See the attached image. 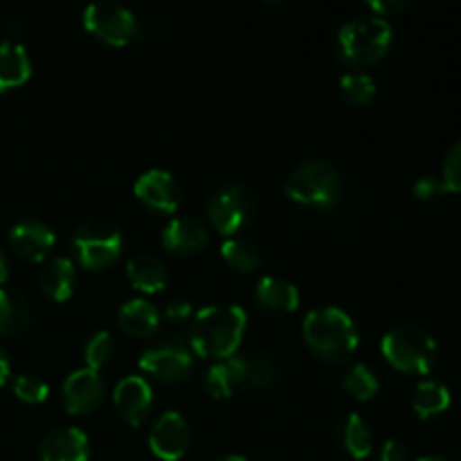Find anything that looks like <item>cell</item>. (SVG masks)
I'll use <instances>...</instances> for the list:
<instances>
[{"instance_id":"cell-1","label":"cell","mask_w":461,"mask_h":461,"mask_svg":"<svg viewBox=\"0 0 461 461\" xmlns=\"http://www.w3.org/2000/svg\"><path fill=\"white\" fill-rule=\"evenodd\" d=\"M248 315L237 304H212L196 313L192 324V347L205 358H232L246 333Z\"/></svg>"},{"instance_id":"cell-2","label":"cell","mask_w":461,"mask_h":461,"mask_svg":"<svg viewBox=\"0 0 461 461\" xmlns=\"http://www.w3.org/2000/svg\"><path fill=\"white\" fill-rule=\"evenodd\" d=\"M304 338L311 349L327 363H340L358 347L354 320L336 306L311 311L304 320Z\"/></svg>"},{"instance_id":"cell-3","label":"cell","mask_w":461,"mask_h":461,"mask_svg":"<svg viewBox=\"0 0 461 461\" xmlns=\"http://www.w3.org/2000/svg\"><path fill=\"white\" fill-rule=\"evenodd\" d=\"M392 45V25L381 16H363L345 23L338 32L336 52L342 63L354 68L372 66Z\"/></svg>"},{"instance_id":"cell-4","label":"cell","mask_w":461,"mask_h":461,"mask_svg":"<svg viewBox=\"0 0 461 461\" xmlns=\"http://www.w3.org/2000/svg\"><path fill=\"white\" fill-rule=\"evenodd\" d=\"M286 194L306 207H331L342 194V176L329 160H306L293 169L286 180Z\"/></svg>"},{"instance_id":"cell-5","label":"cell","mask_w":461,"mask_h":461,"mask_svg":"<svg viewBox=\"0 0 461 461\" xmlns=\"http://www.w3.org/2000/svg\"><path fill=\"white\" fill-rule=\"evenodd\" d=\"M381 349L396 369L410 374H428L437 358L435 338L417 324H401L387 331Z\"/></svg>"},{"instance_id":"cell-6","label":"cell","mask_w":461,"mask_h":461,"mask_svg":"<svg viewBox=\"0 0 461 461\" xmlns=\"http://www.w3.org/2000/svg\"><path fill=\"white\" fill-rule=\"evenodd\" d=\"M205 210L212 225L221 234L230 237V234L241 232L243 228L252 223L257 214V196L248 185L225 183L212 192Z\"/></svg>"},{"instance_id":"cell-7","label":"cell","mask_w":461,"mask_h":461,"mask_svg":"<svg viewBox=\"0 0 461 461\" xmlns=\"http://www.w3.org/2000/svg\"><path fill=\"white\" fill-rule=\"evenodd\" d=\"M124 239L120 228L108 219H88L75 230L72 248L86 268H106L120 257Z\"/></svg>"},{"instance_id":"cell-8","label":"cell","mask_w":461,"mask_h":461,"mask_svg":"<svg viewBox=\"0 0 461 461\" xmlns=\"http://www.w3.org/2000/svg\"><path fill=\"white\" fill-rule=\"evenodd\" d=\"M84 25L97 39L106 41L111 45H126L140 32L138 18L133 16V12L117 3H108V0L86 7Z\"/></svg>"},{"instance_id":"cell-9","label":"cell","mask_w":461,"mask_h":461,"mask_svg":"<svg viewBox=\"0 0 461 461\" xmlns=\"http://www.w3.org/2000/svg\"><path fill=\"white\" fill-rule=\"evenodd\" d=\"M140 367L162 383H178L189 376L194 358L187 347L180 342H162L140 356Z\"/></svg>"},{"instance_id":"cell-10","label":"cell","mask_w":461,"mask_h":461,"mask_svg":"<svg viewBox=\"0 0 461 461\" xmlns=\"http://www.w3.org/2000/svg\"><path fill=\"white\" fill-rule=\"evenodd\" d=\"M192 444V432H189V423L185 421L183 414L178 412H165L151 428L149 435V446H151L153 455L165 461H178L185 457Z\"/></svg>"},{"instance_id":"cell-11","label":"cell","mask_w":461,"mask_h":461,"mask_svg":"<svg viewBox=\"0 0 461 461\" xmlns=\"http://www.w3.org/2000/svg\"><path fill=\"white\" fill-rule=\"evenodd\" d=\"M135 196L151 210L171 214V212L178 210L180 201H183V187L169 171L151 169L138 178Z\"/></svg>"},{"instance_id":"cell-12","label":"cell","mask_w":461,"mask_h":461,"mask_svg":"<svg viewBox=\"0 0 461 461\" xmlns=\"http://www.w3.org/2000/svg\"><path fill=\"white\" fill-rule=\"evenodd\" d=\"M104 381L95 369H77L63 383V403L70 414H88L102 403Z\"/></svg>"},{"instance_id":"cell-13","label":"cell","mask_w":461,"mask_h":461,"mask_svg":"<svg viewBox=\"0 0 461 461\" xmlns=\"http://www.w3.org/2000/svg\"><path fill=\"white\" fill-rule=\"evenodd\" d=\"M54 241H57V237H54L52 228L45 225L43 221H18V223L9 230V243H12L16 255H21L23 259L43 261L45 257L52 252Z\"/></svg>"},{"instance_id":"cell-14","label":"cell","mask_w":461,"mask_h":461,"mask_svg":"<svg viewBox=\"0 0 461 461\" xmlns=\"http://www.w3.org/2000/svg\"><path fill=\"white\" fill-rule=\"evenodd\" d=\"M41 461H88L90 441L79 428H57L41 439Z\"/></svg>"},{"instance_id":"cell-15","label":"cell","mask_w":461,"mask_h":461,"mask_svg":"<svg viewBox=\"0 0 461 461\" xmlns=\"http://www.w3.org/2000/svg\"><path fill=\"white\" fill-rule=\"evenodd\" d=\"M113 401H115L117 412L124 421H129L131 426H140L151 410V385L140 376H126L115 385Z\"/></svg>"},{"instance_id":"cell-16","label":"cell","mask_w":461,"mask_h":461,"mask_svg":"<svg viewBox=\"0 0 461 461\" xmlns=\"http://www.w3.org/2000/svg\"><path fill=\"white\" fill-rule=\"evenodd\" d=\"M207 241H210L207 228L192 216H178L162 230V246L178 255H196L207 246Z\"/></svg>"},{"instance_id":"cell-17","label":"cell","mask_w":461,"mask_h":461,"mask_svg":"<svg viewBox=\"0 0 461 461\" xmlns=\"http://www.w3.org/2000/svg\"><path fill=\"white\" fill-rule=\"evenodd\" d=\"M255 302L268 313L286 315L300 306V293L282 277H264L255 286Z\"/></svg>"},{"instance_id":"cell-18","label":"cell","mask_w":461,"mask_h":461,"mask_svg":"<svg viewBox=\"0 0 461 461\" xmlns=\"http://www.w3.org/2000/svg\"><path fill=\"white\" fill-rule=\"evenodd\" d=\"M32 75L27 50L16 41H0V93L18 88Z\"/></svg>"},{"instance_id":"cell-19","label":"cell","mask_w":461,"mask_h":461,"mask_svg":"<svg viewBox=\"0 0 461 461\" xmlns=\"http://www.w3.org/2000/svg\"><path fill=\"white\" fill-rule=\"evenodd\" d=\"M39 284L43 293L52 300L63 302L72 295L77 286V270L68 257H54L41 268Z\"/></svg>"},{"instance_id":"cell-20","label":"cell","mask_w":461,"mask_h":461,"mask_svg":"<svg viewBox=\"0 0 461 461\" xmlns=\"http://www.w3.org/2000/svg\"><path fill=\"white\" fill-rule=\"evenodd\" d=\"M336 437L338 444H340L354 459H367L369 455H372V432H369L367 423H365L358 414H342L336 421Z\"/></svg>"},{"instance_id":"cell-21","label":"cell","mask_w":461,"mask_h":461,"mask_svg":"<svg viewBox=\"0 0 461 461\" xmlns=\"http://www.w3.org/2000/svg\"><path fill=\"white\" fill-rule=\"evenodd\" d=\"M131 284L142 293H158L169 284L167 266L153 255H135L126 266Z\"/></svg>"},{"instance_id":"cell-22","label":"cell","mask_w":461,"mask_h":461,"mask_svg":"<svg viewBox=\"0 0 461 461\" xmlns=\"http://www.w3.org/2000/svg\"><path fill=\"white\" fill-rule=\"evenodd\" d=\"M120 320V327L124 329L129 336L133 338H147L160 324V313H158L156 306L147 300H129L117 313Z\"/></svg>"},{"instance_id":"cell-23","label":"cell","mask_w":461,"mask_h":461,"mask_svg":"<svg viewBox=\"0 0 461 461\" xmlns=\"http://www.w3.org/2000/svg\"><path fill=\"white\" fill-rule=\"evenodd\" d=\"M243 387L259 390V387L273 385L282 376L284 367L273 351H255L250 356H243Z\"/></svg>"},{"instance_id":"cell-24","label":"cell","mask_w":461,"mask_h":461,"mask_svg":"<svg viewBox=\"0 0 461 461\" xmlns=\"http://www.w3.org/2000/svg\"><path fill=\"white\" fill-rule=\"evenodd\" d=\"M205 387L216 399H230L237 387H243V363L241 356H232L207 369Z\"/></svg>"},{"instance_id":"cell-25","label":"cell","mask_w":461,"mask_h":461,"mask_svg":"<svg viewBox=\"0 0 461 461\" xmlns=\"http://www.w3.org/2000/svg\"><path fill=\"white\" fill-rule=\"evenodd\" d=\"M30 304L25 297L9 288H0V336H18L30 327Z\"/></svg>"},{"instance_id":"cell-26","label":"cell","mask_w":461,"mask_h":461,"mask_svg":"<svg viewBox=\"0 0 461 461\" xmlns=\"http://www.w3.org/2000/svg\"><path fill=\"white\" fill-rule=\"evenodd\" d=\"M450 392L439 381H421L414 387L412 408L421 419H430L448 410Z\"/></svg>"},{"instance_id":"cell-27","label":"cell","mask_w":461,"mask_h":461,"mask_svg":"<svg viewBox=\"0 0 461 461\" xmlns=\"http://www.w3.org/2000/svg\"><path fill=\"white\" fill-rule=\"evenodd\" d=\"M221 255H223L225 264L232 266L234 270H241V273L261 268L266 261L261 248L255 241H248V239H228L221 246Z\"/></svg>"},{"instance_id":"cell-28","label":"cell","mask_w":461,"mask_h":461,"mask_svg":"<svg viewBox=\"0 0 461 461\" xmlns=\"http://www.w3.org/2000/svg\"><path fill=\"white\" fill-rule=\"evenodd\" d=\"M342 385H345V390L349 392L354 399L367 401L378 392V376L367 367V365L358 363L354 365V367L347 369L345 376H342Z\"/></svg>"},{"instance_id":"cell-29","label":"cell","mask_w":461,"mask_h":461,"mask_svg":"<svg viewBox=\"0 0 461 461\" xmlns=\"http://www.w3.org/2000/svg\"><path fill=\"white\" fill-rule=\"evenodd\" d=\"M340 90L347 102L351 104H369L376 97V84L372 77L363 72H349L340 79Z\"/></svg>"},{"instance_id":"cell-30","label":"cell","mask_w":461,"mask_h":461,"mask_svg":"<svg viewBox=\"0 0 461 461\" xmlns=\"http://www.w3.org/2000/svg\"><path fill=\"white\" fill-rule=\"evenodd\" d=\"M113 356H115V342H113L111 333H95V336L90 338L88 347H86V363H88V369H95V372H97V369L104 367Z\"/></svg>"},{"instance_id":"cell-31","label":"cell","mask_w":461,"mask_h":461,"mask_svg":"<svg viewBox=\"0 0 461 461\" xmlns=\"http://www.w3.org/2000/svg\"><path fill=\"white\" fill-rule=\"evenodd\" d=\"M14 392L25 403H43L50 394V387L43 378L32 376V374H21L14 381Z\"/></svg>"},{"instance_id":"cell-32","label":"cell","mask_w":461,"mask_h":461,"mask_svg":"<svg viewBox=\"0 0 461 461\" xmlns=\"http://www.w3.org/2000/svg\"><path fill=\"white\" fill-rule=\"evenodd\" d=\"M441 180H444L448 192H461V140L457 144H453V149L446 156Z\"/></svg>"},{"instance_id":"cell-33","label":"cell","mask_w":461,"mask_h":461,"mask_svg":"<svg viewBox=\"0 0 461 461\" xmlns=\"http://www.w3.org/2000/svg\"><path fill=\"white\" fill-rule=\"evenodd\" d=\"M412 192L419 201H432V198L441 196V194L448 192V189H446L444 180L437 178V176H421V178L412 185Z\"/></svg>"},{"instance_id":"cell-34","label":"cell","mask_w":461,"mask_h":461,"mask_svg":"<svg viewBox=\"0 0 461 461\" xmlns=\"http://www.w3.org/2000/svg\"><path fill=\"white\" fill-rule=\"evenodd\" d=\"M378 461H410L408 448H405L401 441H387V444L383 446L381 455H378Z\"/></svg>"},{"instance_id":"cell-35","label":"cell","mask_w":461,"mask_h":461,"mask_svg":"<svg viewBox=\"0 0 461 461\" xmlns=\"http://www.w3.org/2000/svg\"><path fill=\"white\" fill-rule=\"evenodd\" d=\"M167 315H169L171 322H185V320L192 315V304L185 300H176L167 306Z\"/></svg>"},{"instance_id":"cell-36","label":"cell","mask_w":461,"mask_h":461,"mask_svg":"<svg viewBox=\"0 0 461 461\" xmlns=\"http://www.w3.org/2000/svg\"><path fill=\"white\" fill-rule=\"evenodd\" d=\"M369 7H372L378 16H385V14L401 12V9L408 7V3H403V0H372Z\"/></svg>"},{"instance_id":"cell-37","label":"cell","mask_w":461,"mask_h":461,"mask_svg":"<svg viewBox=\"0 0 461 461\" xmlns=\"http://www.w3.org/2000/svg\"><path fill=\"white\" fill-rule=\"evenodd\" d=\"M9 378V360L7 356H5V351L0 349V387L5 385V381Z\"/></svg>"},{"instance_id":"cell-38","label":"cell","mask_w":461,"mask_h":461,"mask_svg":"<svg viewBox=\"0 0 461 461\" xmlns=\"http://www.w3.org/2000/svg\"><path fill=\"white\" fill-rule=\"evenodd\" d=\"M7 277H9V268H7V259H5V255H3V250H0V284H5V282H7Z\"/></svg>"},{"instance_id":"cell-39","label":"cell","mask_w":461,"mask_h":461,"mask_svg":"<svg viewBox=\"0 0 461 461\" xmlns=\"http://www.w3.org/2000/svg\"><path fill=\"white\" fill-rule=\"evenodd\" d=\"M417 461H448L446 457H437V455H428V457H421V459H417Z\"/></svg>"},{"instance_id":"cell-40","label":"cell","mask_w":461,"mask_h":461,"mask_svg":"<svg viewBox=\"0 0 461 461\" xmlns=\"http://www.w3.org/2000/svg\"><path fill=\"white\" fill-rule=\"evenodd\" d=\"M219 461H248V459L241 457V455H230V457H223V459H219Z\"/></svg>"}]
</instances>
